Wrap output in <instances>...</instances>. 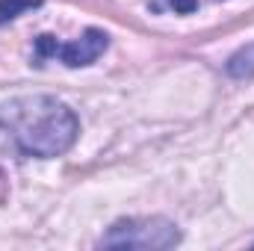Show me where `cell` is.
<instances>
[{
	"mask_svg": "<svg viewBox=\"0 0 254 251\" xmlns=\"http://www.w3.org/2000/svg\"><path fill=\"white\" fill-rule=\"evenodd\" d=\"M77 133L74 110L51 95H24L0 104V157H63Z\"/></svg>",
	"mask_w": 254,
	"mask_h": 251,
	"instance_id": "cell-1",
	"label": "cell"
},
{
	"mask_svg": "<svg viewBox=\"0 0 254 251\" xmlns=\"http://www.w3.org/2000/svg\"><path fill=\"white\" fill-rule=\"evenodd\" d=\"M181 243V231L175 222L151 216V219H119L104 237V249H175Z\"/></svg>",
	"mask_w": 254,
	"mask_h": 251,
	"instance_id": "cell-2",
	"label": "cell"
},
{
	"mask_svg": "<svg viewBox=\"0 0 254 251\" xmlns=\"http://www.w3.org/2000/svg\"><path fill=\"white\" fill-rule=\"evenodd\" d=\"M107 48H110V36L98 27L83 30V36L74 42H57V36L42 33L33 45V60L36 65H42L45 60H60L68 68H83V65L95 63Z\"/></svg>",
	"mask_w": 254,
	"mask_h": 251,
	"instance_id": "cell-3",
	"label": "cell"
},
{
	"mask_svg": "<svg viewBox=\"0 0 254 251\" xmlns=\"http://www.w3.org/2000/svg\"><path fill=\"white\" fill-rule=\"evenodd\" d=\"M225 71H228L234 80H252L254 77V42L246 45V48H240V51L228 60Z\"/></svg>",
	"mask_w": 254,
	"mask_h": 251,
	"instance_id": "cell-4",
	"label": "cell"
},
{
	"mask_svg": "<svg viewBox=\"0 0 254 251\" xmlns=\"http://www.w3.org/2000/svg\"><path fill=\"white\" fill-rule=\"evenodd\" d=\"M42 3L45 0H0V24H9L18 15H24V12L36 9V6H42Z\"/></svg>",
	"mask_w": 254,
	"mask_h": 251,
	"instance_id": "cell-5",
	"label": "cell"
},
{
	"mask_svg": "<svg viewBox=\"0 0 254 251\" xmlns=\"http://www.w3.org/2000/svg\"><path fill=\"white\" fill-rule=\"evenodd\" d=\"M172 9L178 12V15H190L198 9V0H172Z\"/></svg>",
	"mask_w": 254,
	"mask_h": 251,
	"instance_id": "cell-6",
	"label": "cell"
}]
</instances>
